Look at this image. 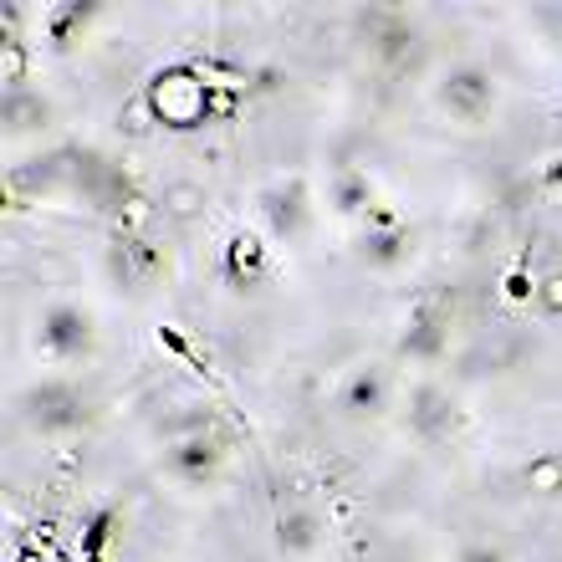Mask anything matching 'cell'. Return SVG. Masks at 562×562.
<instances>
[{
  "instance_id": "obj_1",
  "label": "cell",
  "mask_w": 562,
  "mask_h": 562,
  "mask_svg": "<svg viewBox=\"0 0 562 562\" xmlns=\"http://www.w3.org/2000/svg\"><path fill=\"white\" fill-rule=\"evenodd\" d=\"M108 526H113V511H98V516H93V531H87V537H82V552H87V562H98V557H103Z\"/></svg>"
},
{
  "instance_id": "obj_2",
  "label": "cell",
  "mask_w": 562,
  "mask_h": 562,
  "mask_svg": "<svg viewBox=\"0 0 562 562\" xmlns=\"http://www.w3.org/2000/svg\"><path fill=\"white\" fill-rule=\"evenodd\" d=\"M547 179H552V184H562V159H557V164L547 169Z\"/></svg>"
}]
</instances>
